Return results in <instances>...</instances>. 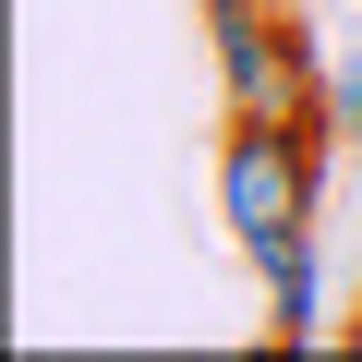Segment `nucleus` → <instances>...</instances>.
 Returning a JSON list of instances; mask_svg holds the SVG:
<instances>
[{
  "mask_svg": "<svg viewBox=\"0 0 362 362\" xmlns=\"http://www.w3.org/2000/svg\"><path fill=\"white\" fill-rule=\"evenodd\" d=\"M326 157H338V109L326 121H278V109H230L218 133V218L230 242H278V230H314V194H326Z\"/></svg>",
  "mask_w": 362,
  "mask_h": 362,
  "instance_id": "f257e3e1",
  "label": "nucleus"
},
{
  "mask_svg": "<svg viewBox=\"0 0 362 362\" xmlns=\"http://www.w3.org/2000/svg\"><path fill=\"white\" fill-rule=\"evenodd\" d=\"M206 49H218V97L230 109H278V121H326L338 109V121H362L290 0H206Z\"/></svg>",
  "mask_w": 362,
  "mask_h": 362,
  "instance_id": "f03ea898",
  "label": "nucleus"
},
{
  "mask_svg": "<svg viewBox=\"0 0 362 362\" xmlns=\"http://www.w3.org/2000/svg\"><path fill=\"white\" fill-rule=\"evenodd\" d=\"M254 278H266V338H278V350H314V338H326V266H314V230L254 242Z\"/></svg>",
  "mask_w": 362,
  "mask_h": 362,
  "instance_id": "7ed1b4c3",
  "label": "nucleus"
},
{
  "mask_svg": "<svg viewBox=\"0 0 362 362\" xmlns=\"http://www.w3.org/2000/svg\"><path fill=\"white\" fill-rule=\"evenodd\" d=\"M350 362H362V302H350Z\"/></svg>",
  "mask_w": 362,
  "mask_h": 362,
  "instance_id": "20e7f679",
  "label": "nucleus"
},
{
  "mask_svg": "<svg viewBox=\"0 0 362 362\" xmlns=\"http://www.w3.org/2000/svg\"><path fill=\"white\" fill-rule=\"evenodd\" d=\"M350 109H362V73H350Z\"/></svg>",
  "mask_w": 362,
  "mask_h": 362,
  "instance_id": "39448f33",
  "label": "nucleus"
}]
</instances>
